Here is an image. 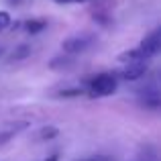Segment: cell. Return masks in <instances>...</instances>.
<instances>
[{"mask_svg":"<svg viewBox=\"0 0 161 161\" xmlns=\"http://www.w3.org/2000/svg\"><path fill=\"white\" fill-rule=\"evenodd\" d=\"M23 27L29 35H37V33H41L43 29H47V20L45 19H31V20H25Z\"/></svg>","mask_w":161,"mask_h":161,"instance_id":"obj_6","label":"cell"},{"mask_svg":"<svg viewBox=\"0 0 161 161\" xmlns=\"http://www.w3.org/2000/svg\"><path fill=\"white\" fill-rule=\"evenodd\" d=\"M80 161H110V159L104 157V155H98V157H88V159H80Z\"/></svg>","mask_w":161,"mask_h":161,"instance_id":"obj_13","label":"cell"},{"mask_svg":"<svg viewBox=\"0 0 161 161\" xmlns=\"http://www.w3.org/2000/svg\"><path fill=\"white\" fill-rule=\"evenodd\" d=\"M10 23H12L10 14H8L6 10H0V31H4V29H8V27H10Z\"/></svg>","mask_w":161,"mask_h":161,"instance_id":"obj_11","label":"cell"},{"mask_svg":"<svg viewBox=\"0 0 161 161\" xmlns=\"http://www.w3.org/2000/svg\"><path fill=\"white\" fill-rule=\"evenodd\" d=\"M31 45H27V43H20V45H16L14 49L10 51V55H8V59L10 61H23V59H27L29 55H31Z\"/></svg>","mask_w":161,"mask_h":161,"instance_id":"obj_8","label":"cell"},{"mask_svg":"<svg viewBox=\"0 0 161 161\" xmlns=\"http://www.w3.org/2000/svg\"><path fill=\"white\" fill-rule=\"evenodd\" d=\"M116 88H118V80L110 71H102V74L90 75V78L84 80V92L90 98H106V96H112L116 92Z\"/></svg>","mask_w":161,"mask_h":161,"instance_id":"obj_1","label":"cell"},{"mask_svg":"<svg viewBox=\"0 0 161 161\" xmlns=\"http://www.w3.org/2000/svg\"><path fill=\"white\" fill-rule=\"evenodd\" d=\"M118 61L120 63H135V61H149V55L143 51L141 47H133V49H126V51L118 53Z\"/></svg>","mask_w":161,"mask_h":161,"instance_id":"obj_5","label":"cell"},{"mask_svg":"<svg viewBox=\"0 0 161 161\" xmlns=\"http://www.w3.org/2000/svg\"><path fill=\"white\" fill-rule=\"evenodd\" d=\"M94 43H96L94 35L82 33V35H71V37H67V39H63L61 49H63V53H67V55H80V53L88 51Z\"/></svg>","mask_w":161,"mask_h":161,"instance_id":"obj_2","label":"cell"},{"mask_svg":"<svg viewBox=\"0 0 161 161\" xmlns=\"http://www.w3.org/2000/svg\"><path fill=\"white\" fill-rule=\"evenodd\" d=\"M139 47L149 55V57H155V55L161 51V31H159V29L151 31L149 35H147L145 39L139 43Z\"/></svg>","mask_w":161,"mask_h":161,"instance_id":"obj_4","label":"cell"},{"mask_svg":"<svg viewBox=\"0 0 161 161\" xmlns=\"http://www.w3.org/2000/svg\"><path fill=\"white\" fill-rule=\"evenodd\" d=\"M57 4H82V2H90V0H53Z\"/></svg>","mask_w":161,"mask_h":161,"instance_id":"obj_12","label":"cell"},{"mask_svg":"<svg viewBox=\"0 0 161 161\" xmlns=\"http://www.w3.org/2000/svg\"><path fill=\"white\" fill-rule=\"evenodd\" d=\"M84 94V88H65V90L59 92L61 98H75V96H82Z\"/></svg>","mask_w":161,"mask_h":161,"instance_id":"obj_10","label":"cell"},{"mask_svg":"<svg viewBox=\"0 0 161 161\" xmlns=\"http://www.w3.org/2000/svg\"><path fill=\"white\" fill-rule=\"evenodd\" d=\"M2 55H4V47H0V57H2Z\"/></svg>","mask_w":161,"mask_h":161,"instance_id":"obj_15","label":"cell"},{"mask_svg":"<svg viewBox=\"0 0 161 161\" xmlns=\"http://www.w3.org/2000/svg\"><path fill=\"white\" fill-rule=\"evenodd\" d=\"M45 161H59V157H57V155H49V157L45 159Z\"/></svg>","mask_w":161,"mask_h":161,"instance_id":"obj_14","label":"cell"},{"mask_svg":"<svg viewBox=\"0 0 161 161\" xmlns=\"http://www.w3.org/2000/svg\"><path fill=\"white\" fill-rule=\"evenodd\" d=\"M149 71V61H135V63H122V67H118L116 71H112L116 75V80H125V82H137L143 80Z\"/></svg>","mask_w":161,"mask_h":161,"instance_id":"obj_3","label":"cell"},{"mask_svg":"<svg viewBox=\"0 0 161 161\" xmlns=\"http://www.w3.org/2000/svg\"><path fill=\"white\" fill-rule=\"evenodd\" d=\"M49 67L51 69H69V67H74V59H71V55H57V57H53L51 61H49Z\"/></svg>","mask_w":161,"mask_h":161,"instance_id":"obj_7","label":"cell"},{"mask_svg":"<svg viewBox=\"0 0 161 161\" xmlns=\"http://www.w3.org/2000/svg\"><path fill=\"white\" fill-rule=\"evenodd\" d=\"M57 135H59V130L55 129V126L49 125V126H41V130L37 133V137L43 139V141H51V139H55Z\"/></svg>","mask_w":161,"mask_h":161,"instance_id":"obj_9","label":"cell"}]
</instances>
